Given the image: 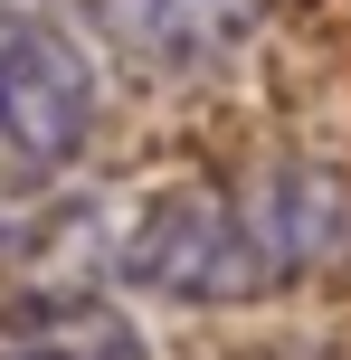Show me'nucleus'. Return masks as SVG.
I'll list each match as a JSON object with an SVG mask.
<instances>
[{"label":"nucleus","mask_w":351,"mask_h":360,"mask_svg":"<svg viewBox=\"0 0 351 360\" xmlns=\"http://www.w3.org/2000/svg\"><path fill=\"white\" fill-rule=\"evenodd\" d=\"M114 285L152 294V304H266L276 285V256H266L257 228V199H247V171H200V180H171L152 190L143 209L124 218V247H114Z\"/></svg>","instance_id":"obj_1"},{"label":"nucleus","mask_w":351,"mask_h":360,"mask_svg":"<svg viewBox=\"0 0 351 360\" xmlns=\"http://www.w3.org/2000/svg\"><path fill=\"white\" fill-rule=\"evenodd\" d=\"M114 247H124V218H105L95 199H48L0 218V342L95 313V285H114Z\"/></svg>","instance_id":"obj_3"},{"label":"nucleus","mask_w":351,"mask_h":360,"mask_svg":"<svg viewBox=\"0 0 351 360\" xmlns=\"http://www.w3.org/2000/svg\"><path fill=\"white\" fill-rule=\"evenodd\" d=\"M95 143V57L38 0H0V218L48 209Z\"/></svg>","instance_id":"obj_2"},{"label":"nucleus","mask_w":351,"mask_h":360,"mask_svg":"<svg viewBox=\"0 0 351 360\" xmlns=\"http://www.w3.org/2000/svg\"><path fill=\"white\" fill-rule=\"evenodd\" d=\"M67 10L86 19L133 76L181 86V76H219L228 57H247L285 0H67Z\"/></svg>","instance_id":"obj_4"},{"label":"nucleus","mask_w":351,"mask_h":360,"mask_svg":"<svg viewBox=\"0 0 351 360\" xmlns=\"http://www.w3.org/2000/svg\"><path fill=\"white\" fill-rule=\"evenodd\" d=\"M0 360H152L143 351V332L124 323V313H76V323H57V332H29V342H0Z\"/></svg>","instance_id":"obj_5"}]
</instances>
